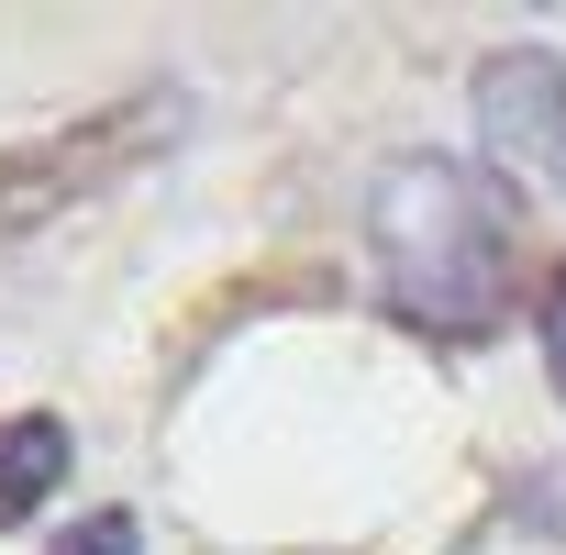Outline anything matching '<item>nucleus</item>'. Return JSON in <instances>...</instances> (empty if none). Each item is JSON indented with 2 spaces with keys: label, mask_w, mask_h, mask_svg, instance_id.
<instances>
[{
  "label": "nucleus",
  "mask_w": 566,
  "mask_h": 555,
  "mask_svg": "<svg viewBox=\"0 0 566 555\" xmlns=\"http://www.w3.org/2000/svg\"><path fill=\"white\" fill-rule=\"evenodd\" d=\"M367 244H378V301L400 334L489 345L522 301L533 211L489 156H400L367 200Z\"/></svg>",
  "instance_id": "nucleus-1"
},
{
  "label": "nucleus",
  "mask_w": 566,
  "mask_h": 555,
  "mask_svg": "<svg viewBox=\"0 0 566 555\" xmlns=\"http://www.w3.org/2000/svg\"><path fill=\"white\" fill-rule=\"evenodd\" d=\"M178 134H189V101H178V90H134V101H101V112L56 123V134L0 145V244H23V233H45L56 211L123 189V178L156 167Z\"/></svg>",
  "instance_id": "nucleus-2"
},
{
  "label": "nucleus",
  "mask_w": 566,
  "mask_h": 555,
  "mask_svg": "<svg viewBox=\"0 0 566 555\" xmlns=\"http://www.w3.org/2000/svg\"><path fill=\"white\" fill-rule=\"evenodd\" d=\"M478 134H489V167H533V178H566V56L555 45H500L478 67Z\"/></svg>",
  "instance_id": "nucleus-3"
},
{
  "label": "nucleus",
  "mask_w": 566,
  "mask_h": 555,
  "mask_svg": "<svg viewBox=\"0 0 566 555\" xmlns=\"http://www.w3.org/2000/svg\"><path fill=\"white\" fill-rule=\"evenodd\" d=\"M67 467H78V433H67L56 411H0V533L34 522V511L67 489Z\"/></svg>",
  "instance_id": "nucleus-4"
},
{
  "label": "nucleus",
  "mask_w": 566,
  "mask_h": 555,
  "mask_svg": "<svg viewBox=\"0 0 566 555\" xmlns=\"http://www.w3.org/2000/svg\"><path fill=\"white\" fill-rule=\"evenodd\" d=\"M56 555H145V533H134V511H90L78 533H56Z\"/></svg>",
  "instance_id": "nucleus-5"
},
{
  "label": "nucleus",
  "mask_w": 566,
  "mask_h": 555,
  "mask_svg": "<svg viewBox=\"0 0 566 555\" xmlns=\"http://www.w3.org/2000/svg\"><path fill=\"white\" fill-rule=\"evenodd\" d=\"M533 334H544V378L566 389V266H555V290H544V312H533Z\"/></svg>",
  "instance_id": "nucleus-6"
}]
</instances>
